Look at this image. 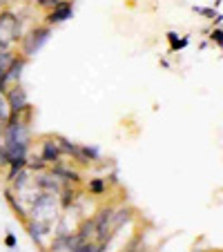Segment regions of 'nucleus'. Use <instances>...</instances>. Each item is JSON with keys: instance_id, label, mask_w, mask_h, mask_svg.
<instances>
[{"instance_id": "6", "label": "nucleus", "mask_w": 223, "mask_h": 252, "mask_svg": "<svg viewBox=\"0 0 223 252\" xmlns=\"http://www.w3.org/2000/svg\"><path fill=\"white\" fill-rule=\"evenodd\" d=\"M71 14H74L71 2L69 0H63V2H58L56 7H52V9L47 11V16H45V25H49V27L61 25V23H65L67 18H71Z\"/></svg>"}, {"instance_id": "19", "label": "nucleus", "mask_w": 223, "mask_h": 252, "mask_svg": "<svg viewBox=\"0 0 223 252\" xmlns=\"http://www.w3.org/2000/svg\"><path fill=\"white\" fill-rule=\"evenodd\" d=\"M7 165H9V152H7V148L0 143V170H5Z\"/></svg>"}, {"instance_id": "1", "label": "nucleus", "mask_w": 223, "mask_h": 252, "mask_svg": "<svg viewBox=\"0 0 223 252\" xmlns=\"http://www.w3.org/2000/svg\"><path fill=\"white\" fill-rule=\"evenodd\" d=\"M58 208H61V205H58L56 194L38 192V196L33 199L27 214H29V219H33V221H40V223H45V225H54V221H56V217H58Z\"/></svg>"}, {"instance_id": "8", "label": "nucleus", "mask_w": 223, "mask_h": 252, "mask_svg": "<svg viewBox=\"0 0 223 252\" xmlns=\"http://www.w3.org/2000/svg\"><path fill=\"white\" fill-rule=\"evenodd\" d=\"M27 63H29V58L20 56V54H14L9 67H7V78H9L11 85H14V83H20V76H23V69L27 67Z\"/></svg>"}, {"instance_id": "17", "label": "nucleus", "mask_w": 223, "mask_h": 252, "mask_svg": "<svg viewBox=\"0 0 223 252\" xmlns=\"http://www.w3.org/2000/svg\"><path fill=\"white\" fill-rule=\"evenodd\" d=\"M11 116V110H9V103H7L5 94H0V125H5Z\"/></svg>"}, {"instance_id": "12", "label": "nucleus", "mask_w": 223, "mask_h": 252, "mask_svg": "<svg viewBox=\"0 0 223 252\" xmlns=\"http://www.w3.org/2000/svg\"><path fill=\"white\" fill-rule=\"evenodd\" d=\"M47 252H71L69 234H54V241L47 246Z\"/></svg>"}, {"instance_id": "3", "label": "nucleus", "mask_w": 223, "mask_h": 252, "mask_svg": "<svg viewBox=\"0 0 223 252\" xmlns=\"http://www.w3.org/2000/svg\"><path fill=\"white\" fill-rule=\"evenodd\" d=\"M49 36H52V27L49 25H38V27H33L29 33H25V36H20V56L25 58H32L36 56V54L40 52V47H43L45 43L49 40Z\"/></svg>"}, {"instance_id": "14", "label": "nucleus", "mask_w": 223, "mask_h": 252, "mask_svg": "<svg viewBox=\"0 0 223 252\" xmlns=\"http://www.w3.org/2000/svg\"><path fill=\"white\" fill-rule=\"evenodd\" d=\"M9 174H7V183L11 181V179H14L16 174H18L20 170H25V167H27V157H18V158H9Z\"/></svg>"}, {"instance_id": "13", "label": "nucleus", "mask_w": 223, "mask_h": 252, "mask_svg": "<svg viewBox=\"0 0 223 252\" xmlns=\"http://www.w3.org/2000/svg\"><path fill=\"white\" fill-rule=\"evenodd\" d=\"M107 190H109L107 179H100V176H96V179H90V183H87V192H90V194H94V196L105 194Z\"/></svg>"}, {"instance_id": "9", "label": "nucleus", "mask_w": 223, "mask_h": 252, "mask_svg": "<svg viewBox=\"0 0 223 252\" xmlns=\"http://www.w3.org/2000/svg\"><path fill=\"white\" fill-rule=\"evenodd\" d=\"M132 217H134V210L129 208V205H123V208H119V210L114 208V214H112V232L116 234L125 223L132 221Z\"/></svg>"}, {"instance_id": "10", "label": "nucleus", "mask_w": 223, "mask_h": 252, "mask_svg": "<svg viewBox=\"0 0 223 252\" xmlns=\"http://www.w3.org/2000/svg\"><path fill=\"white\" fill-rule=\"evenodd\" d=\"M5 199H7V203L11 205V210L16 212V217H20L23 221L29 219V217H27V208L23 205V201H20V199H16V192L11 190V188H7V190H5Z\"/></svg>"}, {"instance_id": "22", "label": "nucleus", "mask_w": 223, "mask_h": 252, "mask_svg": "<svg viewBox=\"0 0 223 252\" xmlns=\"http://www.w3.org/2000/svg\"><path fill=\"white\" fill-rule=\"evenodd\" d=\"M9 78H7V71H0V94H5L7 87H9Z\"/></svg>"}, {"instance_id": "11", "label": "nucleus", "mask_w": 223, "mask_h": 252, "mask_svg": "<svg viewBox=\"0 0 223 252\" xmlns=\"http://www.w3.org/2000/svg\"><path fill=\"white\" fill-rule=\"evenodd\" d=\"M74 234H76L83 243H85V241H94V217H92V219H83V223L74 230Z\"/></svg>"}, {"instance_id": "15", "label": "nucleus", "mask_w": 223, "mask_h": 252, "mask_svg": "<svg viewBox=\"0 0 223 252\" xmlns=\"http://www.w3.org/2000/svg\"><path fill=\"white\" fill-rule=\"evenodd\" d=\"M27 170L32 172V174H38V172L49 170V165H47V163H45L40 157H32V158L27 157Z\"/></svg>"}, {"instance_id": "18", "label": "nucleus", "mask_w": 223, "mask_h": 252, "mask_svg": "<svg viewBox=\"0 0 223 252\" xmlns=\"http://www.w3.org/2000/svg\"><path fill=\"white\" fill-rule=\"evenodd\" d=\"M14 49H0V71H7L11 58H14Z\"/></svg>"}, {"instance_id": "20", "label": "nucleus", "mask_w": 223, "mask_h": 252, "mask_svg": "<svg viewBox=\"0 0 223 252\" xmlns=\"http://www.w3.org/2000/svg\"><path fill=\"white\" fill-rule=\"evenodd\" d=\"M58 2H63V0H36V7H40V9H52V7H56Z\"/></svg>"}, {"instance_id": "21", "label": "nucleus", "mask_w": 223, "mask_h": 252, "mask_svg": "<svg viewBox=\"0 0 223 252\" xmlns=\"http://www.w3.org/2000/svg\"><path fill=\"white\" fill-rule=\"evenodd\" d=\"M5 246L9 248V250H14V248L18 246V239H16L14 232H7V234H5Z\"/></svg>"}, {"instance_id": "4", "label": "nucleus", "mask_w": 223, "mask_h": 252, "mask_svg": "<svg viewBox=\"0 0 223 252\" xmlns=\"http://www.w3.org/2000/svg\"><path fill=\"white\" fill-rule=\"evenodd\" d=\"M5 98L7 103H9V110L11 114H20V112L25 110L29 105V98H27V92H25V87L20 85V83H14V85L7 87L5 92Z\"/></svg>"}, {"instance_id": "24", "label": "nucleus", "mask_w": 223, "mask_h": 252, "mask_svg": "<svg viewBox=\"0 0 223 252\" xmlns=\"http://www.w3.org/2000/svg\"><path fill=\"white\" fill-rule=\"evenodd\" d=\"M0 2H2V0H0Z\"/></svg>"}, {"instance_id": "2", "label": "nucleus", "mask_w": 223, "mask_h": 252, "mask_svg": "<svg viewBox=\"0 0 223 252\" xmlns=\"http://www.w3.org/2000/svg\"><path fill=\"white\" fill-rule=\"evenodd\" d=\"M20 18L9 9L0 11V49H11L20 40Z\"/></svg>"}, {"instance_id": "23", "label": "nucleus", "mask_w": 223, "mask_h": 252, "mask_svg": "<svg viewBox=\"0 0 223 252\" xmlns=\"http://www.w3.org/2000/svg\"><path fill=\"white\" fill-rule=\"evenodd\" d=\"M210 38H212L214 43H217L219 47H221V43H223V32H221V27H217V29H214V32H212V36H210Z\"/></svg>"}, {"instance_id": "16", "label": "nucleus", "mask_w": 223, "mask_h": 252, "mask_svg": "<svg viewBox=\"0 0 223 252\" xmlns=\"http://www.w3.org/2000/svg\"><path fill=\"white\" fill-rule=\"evenodd\" d=\"M167 40H170V49H172V52L185 49V47H188V43H190L188 38H181V40H179V33H176V32H170V33H167Z\"/></svg>"}, {"instance_id": "7", "label": "nucleus", "mask_w": 223, "mask_h": 252, "mask_svg": "<svg viewBox=\"0 0 223 252\" xmlns=\"http://www.w3.org/2000/svg\"><path fill=\"white\" fill-rule=\"evenodd\" d=\"M40 158H43L47 165H56V163H61L63 152H61V148H58V143H56L54 136L43 138V143H40Z\"/></svg>"}, {"instance_id": "5", "label": "nucleus", "mask_w": 223, "mask_h": 252, "mask_svg": "<svg viewBox=\"0 0 223 252\" xmlns=\"http://www.w3.org/2000/svg\"><path fill=\"white\" fill-rule=\"evenodd\" d=\"M25 228H27L29 237H32V241L36 243V246L43 248V250H47V239L54 234L52 225H45V223H40V221L27 219V221H25Z\"/></svg>"}]
</instances>
